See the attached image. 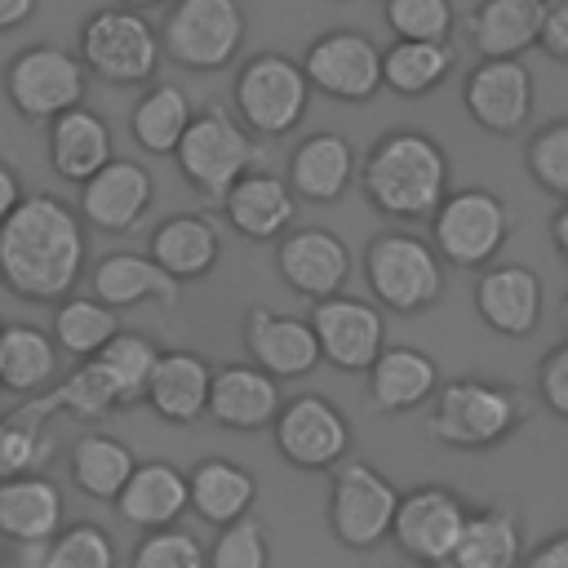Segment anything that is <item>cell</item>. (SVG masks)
I'll return each instance as SVG.
<instances>
[{"instance_id": "1", "label": "cell", "mask_w": 568, "mask_h": 568, "mask_svg": "<svg viewBox=\"0 0 568 568\" xmlns=\"http://www.w3.org/2000/svg\"><path fill=\"white\" fill-rule=\"evenodd\" d=\"M89 240L71 204L49 191L22 195V204L0 222V284L36 306H53L75 293L84 275Z\"/></svg>"}, {"instance_id": "2", "label": "cell", "mask_w": 568, "mask_h": 568, "mask_svg": "<svg viewBox=\"0 0 568 568\" xmlns=\"http://www.w3.org/2000/svg\"><path fill=\"white\" fill-rule=\"evenodd\" d=\"M359 182L377 213L399 222H422L448 195V155L422 129H390L368 146L359 164Z\"/></svg>"}, {"instance_id": "3", "label": "cell", "mask_w": 568, "mask_h": 568, "mask_svg": "<svg viewBox=\"0 0 568 568\" xmlns=\"http://www.w3.org/2000/svg\"><path fill=\"white\" fill-rule=\"evenodd\" d=\"M524 413H528V404L515 386L484 382V377H453V382H439V390L430 395L426 430L444 448L484 453V448L510 439L519 430Z\"/></svg>"}, {"instance_id": "4", "label": "cell", "mask_w": 568, "mask_h": 568, "mask_svg": "<svg viewBox=\"0 0 568 568\" xmlns=\"http://www.w3.org/2000/svg\"><path fill=\"white\" fill-rule=\"evenodd\" d=\"M173 160L186 178V186H195L204 200L222 204V195L262 164V142L222 106H204L191 115L186 133L173 146Z\"/></svg>"}, {"instance_id": "5", "label": "cell", "mask_w": 568, "mask_h": 568, "mask_svg": "<svg viewBox=\"0 0 568 568\" xmlns=\"http://www.w3.org/2000/svg\"><path fill=\"white\" fill-rule=\"evenodd\" d=\"M84 75H98L102 84H146L160 67V36L155 27L120 4H106L80 22V49H75Z\"/></svg>"}, {"instance_id": "6", "label": "cell", "mask_w": 568, "mask_h": 568, "mask_svg": "<svg viewBox=\"0 0 568 568\" xmlns=\"http://www.w3.org/2000/svg\"><path fill=\"white\" fill-rule=\"evenodd\" d=\"M364 280L386 311L413 315V311H426L439 302L444 262L426 240H417L408 231H377L364 248Z\"/></svg>"}, {"instance_id": "7", "label": "cell", "mask_w": 568, "mask_h": 568, "mask_svg": "<svg viewBox=\"0 0 568 568\" xmlns=\"http://www.w3.org/2000/svg\"><path fill=\"white\" fill-rule=\"evenodd\" d=\"M235 111L253 138H284L302 124L311 106V84L302 67L284 53H253L235 75Z\"/></svg>"}, {"instance_id": "8", "label": "cell", "mask_w": 568, "mask_h": 568, "mask_svg": "<svg viewBox=\"0 0 568 568\" xmlns=\"http://www.w3.org/2000/svg\"><path fill=\"white\" fill-rule=\"evenodd\" d=\"M240 0H173L160 36V53L186 71H222L244 44Z\"/></svg>"}, {"instance_id": "9", "label": "cell", "mask_w": 568, "mask_h": 568, "mask_svg": "<svg viewBox=\"0 0 568 568\" xmlns=\"http://www.w3.org/2000/svg\"><path fill=\"white\" fill-rule=\"evenodd\" d=\"M430 235H435V253L439 262L453 266H493V257L501 253L506 235H510V213L506 200L488 186H462L448 191L444 204L430 213Z\"/></svg>"}, {"instance_id": "10", "label": "cell", "mask_w": 568, "mask_h": 568, "mask_svg": "<svg viewBox=\"0 0 568 568\" xmlns=\"http://www.w3.org/2000/svg\"><path fill=\"white\" fill-rule=\"evenodd\" d=\"M84 84H89V75L80 67V58L58 44H27L4 67V93H9L13 111L31 124H49L53 115L80 106Z\"/></svg>"}, {"instance_id": "11", "label": "cell", "mask_w": 568, "mask_h": 568, "mask_svg": "<svg viewBox=\"0 0 568 568\" xmlns=\"http://www.w3.org/2000/svg\"><path fill=\"white\" fill-rule=\"evenodd\" d=\"M399 488L368 462L342 457L328 484V528L346 550H373L390 537Z\"/></svg>"}, {"instance_id": "12", "label": "cell", "mask_w": 568, "mask_h": 568, "mask_svg": "<svg viewBox=\"0 0 568 568\" xmlns=\"http://www.w3.org/2000/svg\"><path fill=\"white\" fill-rule=\"evenodd\" d=\"M275 448L297 470H333L351 453V422L346 413L324 395H293L280 404L275 422Z\"/></svg>"}, {"instance_id": "13", "label": "cell", "mask_w": 568, "mask_h": 568, "mask_svg": "<svg viewBox=\"0 0 568 568\" xmlns=\"http://www.w3.org/2000/svg\"><path fill=\"white\" fill-rule=\"evenodd\" d=\"M462 524H466V501L444 488V484H417L408 493H399L395 501V519H390V541L426 564V568H444L457 537H462Z\"/></svg>"}, {"instance_id": "14", "label": "cell", "mask_w": 568, "mask_h": 568, "mask_svg": "<svg viewBox=\"0 0 568 568\" xmlns=\"http://www.w3.org/2000/svg\"><path fill=\"white\" fill-rule=\"evenodd\" d=\"M297 67L311 89L337 102H368L382 89V49L364 31H351V27L315 36Z\"/></svg>"}, {"instance_id": "15", "label": "cell", "mask_w": 568, "mask_h": 568, "mask_svg": "<svg viewBox=\"0 0 568 568\" xmlns=\"http://www.w3.org/2000/svg\"><path fill=\"white\" fill-rule=\"evenodd\" d=\"M315 342H320V359L342 368V373H368V364L382 355L386 346V320L373 302L333 293L320 297L306 315Z\"/></svg>"}, {"instance_id": "16", "label": "cell", "mask_w": 568, "mask_h": 568, "mask_svg": "<svg viewBox=\"0 0 568 568\" xmlns=\"http://www.w3.org/2000/svg\"><path fill=\"white\" fill-rule=\"evenodd\" d=\"M275 271L284 284L311 302L333 297L351 280V248L328 226H288L275 240Z\"/></svg>"}, {"instance_id": "17", "label": "cell", "mask_w": 568, "mask_h": 568, "mask_svg": "<svg viewBox=\"0 0 568 568\" xmlns=\"http://www.w3.org/2000/svg\"><path fill=\"white\" fill-rule=\"evenodd\" d=\"M532 71L519 58H479L466 75V111L488 133H519L532 115Z\"/></svg>"}, {"instance_id": "18", "label": "cell", "mask_w": 568, "mask_h": 568, "mask_svg": "<svg viewBox=\"0 0 568 568\" xmlns=\"http://www.w3.org/2000/svg\"><path fill=\"white\" fill-rule=\"evenodd\" d=\"M155 200V182L138 160H106L89 182H80V222L106 231V235H124L142 222V213Z\"/></svg>"}, {"instance_id": "19", "label": "cell", "mask_w": 568, "mask_h": 568, "mask_svg": "<svg viewBox=\"0 0 568 568\" xmlns=\"http://www.w3.org/2000/svg\"><path fill=\"white\" fill-rule=\"evenodd\" d=\"M244 351L253 368H262L275 382H293L320 368V342L306 320L280 315L271 306H248L244 311Z\"/></svg>"}, {"instance_id": "20", "label": "cell", "mask_w": 568, "mask_h": 568, "mask_svg": "<svg viewBox=\"0 0 568 568\" xmlns=\"http://www.w3.org/2000/svg\"><path fill=\"white\" fill-rule=\"evenodd\" d=\"M475 311L501 337H528L541 320V280L532 266L497 262L475 280Z\"/></svg>"}, {"instance_id": "21", "label": "cell", "mask_w": 568, "mask_h": 568, "mask_svg": "<svg viewBox=\"0 0 568 568\" xmlns=\"http://www.w3.org/2000/svg\"><path fill=\"white\" fill-rule=\"evenodd\" d=\"M284 395H280V382L266 377L262 368L253 364H226V368H213V382H209V404H204V417H213L222 430H266L280 413Z\"/></svg>"}, {"instance_id": "22", "label": "cell", "mask_w": 568, "mask_h": 568, "mask_svg": "<svg viewBox=\"0 0 568 568\" xmlns=\"http://www.w3.org/2000/svg\"><path fill=\"white\" fill-rule=\"evenodd\" d=\"M115 515L138 532L173 528L186 515V470H178L164 457L138 462L124 488L115 493Z\"/></svg>"}, {"instance_id": "23", "label": "cell", "mask_w": 568, "mask_h": 568, "mask_svg": "<svg viewBox=\"0 0 568 568\" xmlns=\"http://www.w3.org/2000/svg\"><path fill=\"white\" fill-rule=\"evenodd\" d=\"M209 382H213V368H209V359L200 351H160L142 399L151 404V413L160 422L191 426V422L204 417Z\"/></svg>"}, {"instance_id": "24", "label": "cell", "mask_w": 568, "mask_h": 568, "mask_svg": "<svg viewBox=\"0 0 568 568\" xmlns=\"http://www.w3.org/2000/svg\"><path fill=\"white\" fill-rule=\"evenodd\" d=\"M222 213L244 240H280L297 217V195L288 191L284 178L266 169H248L222 195Z\"/></svg>"}, {"instance_id": "25", "label": "cell", "mask_w": 568, "mask_h": 568, "mask_svg": "<svg viewBox=\"0 0 568 568\" xmlns=\"http://www.w3.org/2000/svg\"><path fill=\"white\" fill-rule=\"evenodd\" d=\"M106 160H115V138H111V124L89 111L84 102L53 115L49 120V164L62 182H89Z\"/></svg>"}, {"instance_id": "26", "label": "cell", "mask_w": 568, "mask_h": 568, "mask_svg": "<svg viewBox=\"0 0 568 568\" xmlns=\"http://www.w3.org/2000/svg\"><path fill=\"white\" fill-rule=\"evenodd\" d=\"M355 178V151L342 133L333 129H320V133H306L293 155H288V191L297 200H311V204H333L337 195H346Z\"/></svg>"}, {"instance_id": "27", "label": "cell", "mask_w": 568, "mask_h": 568, "mask_svg": "<svg viewBox=\"0 0 568 568\" xmlns=\"http://www.w3.org/2000/svg\"><path fill=\"white\" fill-rule=\"evenodd\" d=\"M439 390V364L417 346H382L368 364V404L377 413H413Z\"/></svg>"}, {"instance_id": "28", "label": "cell", "mask_w": 568, "mask_h": 568, "mask_svg": "<svg viewBox=\"0 0 568 568\" xmlns=\"http://www.w3.org/2000/svg\"><path fill=\"white\" fill-rule=\"evenodd\" d=\"M253 501H257V479L231 457H200L186 470V510H195L213 528L244 519Z\"/></svg>"}, {"instance_id": "29", "label": "cell", "mask_w": 568, "mask_h": 568, "mask_svg": "<svg viewBox=\"0 0 568 568\" xmlns=\"http://www.w3.org/2000/svg\"><path fill=\"white\" fill-rule=\"evenodd\" d=\"M146 257L178 284L186 280H200L217 266L222 257V240H217V226L200 213H173L164 217L155 231H151V244H146Z\"/></svg>"}, {"instance_id": "30", "label": "cell", "mask_w": 568, "mask_h": 568, "mask_svg": "<svg viewBox=\"0 0 568 568\" xmlns=\"http://www.w3.org/2000/svg\"><path fill=\"white\" fill-rule=\"evenodd\" d=\"M62 528V493L49 475L0 479V537L18 546H44Z\"/></svg>"}, {"instance_id": "31", "label": "cell", "mask_w": 568, "mask_h": 568, "mask_svg": "<svg viewBox=\"0 0 568 568\" xmlns=\"http://www.w3.org/2000/svg\"><path fill=\"white\" fill-rule=\"evenodd\" d=\"M178 293H182V284L169 280L146 253H106L89 271V297H98L111 311H124V306H138V302L173 306Z\"/></svg>"}, {"instance_id": "32", "label": "cell", "mask_w": 568, "mask_h": 568, "mask_svg": "<svg viewBox=\"0 0 568 568\" xmlns=\"http://www.w3.org/2000/svg\"><path fill=\"white\" fill-rule=\"evenodd\" d=\"M53 399L49 390L18 399L9 413H0V479L13 475H40L44 462L53 457Z\"/></svg>"}, {"instance_id": "33", "label": "cell", "mask_w": 568, "mask_h": 568, "mask_svg": "<svg viewBox=\"0 0 568 568\" xmlns=\"http://www.w3.org/2000/svg\"><path fill=\"white\" fill-rule=\"evenodd\" d=\"M53 377H58V346L49 328L27 324V320L0 324V390L27 399V395L49 390Z\"/></svg>"}, {"instance_id": "34", "label": "cell", "mask_w": 568, "mask_h": 568, "mask_svg": "<svg viewBox=\"0 0 568 568\" xmlns=\"http://www.w3.org/2000/svg\"><path fill=\"white\" fill-rule=\"evenodd\" d=\"M519 559H524V537H519L515 510L479 506V510H466L462 537L444 568H519Z\"/></svg>"}, {"instance_id": "35", "label": "cell", "mask_w": 568, "mask_h": 568, "mask_svg": "<svg viewBox=\"0 0 568 568\" xmlns=\"http://www.w3.org/2000/svg\"><path fill=\"white\" fill-rule=\"evenodd\" d=\"M466 27L479 58H519L537 44L541 0H479Z\"/></svg>"}, {"instance_id": "36", "label": "cell", "mask_w": 568, "mask_h": 568, "mask_svg": "<svg viewBox=\"0 0 568 568\" xmlns=\"http://www.w3.org/2000/svg\"><path fill=\"white\" fill-rule=\"evenodd\" d=\"M191 115H195V106H191L186 89L173 84V80H155V84H146V93L133 102V111H129V133H133V142H138L146 155H173V146H178V138L186 133Z\"/></svg>"}, {"instance_id": "37", "label": "cell", "mask_w": 568, "mask_h": 568, "mask_svg": "<svg viewBox=\"0 0 568 568\" xmlns=\"http://www.w3.org/2000/svg\"><path fill=\"white\" fill-rule=\"evenodd\" d=\"M67 466H71V484H75L84 497H93V501H115V493H120L124 479L133 475L138 457H133V448H129L124 439H115V435H106V430H84V435L71 444Z\"/></svg>"}, {"instance_id": "38", "label": "cell", "mask_w": 568, "mask_h": 568, "mask_svg": "<svg viewBox=\"0 0 568 568\" xmlns=\"http://www.w3.org/2000/svg\"><path fill=\"white\" fill-rule=\"evenodd\" d=\"M453 40H395L382 49V84L399 98H422L453 75Z\"/></svg>"}, {"instance_id": "39", "label": "cell", "mask_w": 568, "mask_h": 568, "mask_svg": "<svg viewBox=\"0 0 568 568\" xmlns=\"http://www.w3.org/2000/svg\"><path fill=\"white\" fill-rule=\"evenodd\" d=\"M115 333H120V320H115V311L102 306L98 297L71 293V297L53 302V328H49V337H53L58 355L93 359Z\"/></svg>"}, {"instance_id": "40", "label": "cell", "mask_w": 568, "mask_h": 568, "mask_svg": "<svg viewBox=\"0 0 568 568\" xmlns=\"http://www.w3.org/2000/svg\"><path fill=\"white\" fill-rule=\"evenodd\" d=\"M155 355H160V346L146 337V333H133V328H120L93 359L106 368V377L115 382V390H120V408H133V404H142V395H146V377H151V368H155Z\"/></svg>"}, {"instance_id": "41", "label": "cell", "mask_w": 568, "mask_h": 568, "mask_svg": "<svg viewBox=\"0 0 568 568\" xmlns=\"http://www.w3.org/2000/svg\"><path fill=\"white\" fill-rule=\"evenodd\" d=\"M49 399L58 413H71L80 422H102V417L120 413V390L98 359H75V368L49 390Z\"/></svg>"}, {"instance_id": "42", "label": "cell", "mask_w": 568, "mask_h": 568, "mask_svg": "<svg viewBox=\"0 0 568 568\" xmlns=\"http://www.w3.org/2000/svg\"><path fill=\"white\" fill-rule=\"evenodd\" d=\"M115 541L102 524H67L40 546V568H115Z\"/></svg>"}, {"instance_id": "43", "label": "cell", "mask_w": 568, "mask_h": 568, "mask_svg": "<svg viewBox=\"0 0 568 568\" xmlns=\"http://www.w3.org/2000/svg\"><path fill=\"white\" fill-rule=\"evenodd\" d=\"M382 13L395 40H448L457 27L453 0H386Z\"/></svg>"}, {"instance_id": "44", "label": "cell", "mask_w": 568, "mask_h": 568, "mask_svg": "<svg viewBox=\"0 0 568 568\" xmlns=\"http://www.w3.org/2000/svg\"><path fill=\"white\" fill-rule=\"evenodd\" d=\"M524 164H528V173L541 191L568 200V120H555V124L537 129L532 142L524 146Z\"/></svg>"}, {"instance_id": "45", "label": "cell", "mask_w": 568, "mask_h": 568, "mask_svg": "<svg viewBox=\"0 0 568 568\" xmlns=\"http://www.w3.org/2000/svg\"><path fill=\"white\" fill-rule=\"evenodd\" d=\"M204 564L209 568H271V541H266V528L244 515L235 524H226L213 541V550H204Z\"/></svg>"}, {"instance_id": "46", "label": "cell", "mask_w": 568, "mask_h": 568, "mask_svg": "<svg viewBox=\"0 0 568 568\" xmlns=\"http://www.w3.org/2000/svg\"><path fill=\"white\" fill-rule=\"evenodd\" d=\"M129 568H209V564H204V546H200V537L173 524V528H155V532H146V537L133 546Z\"/></svg>"}, {"instance_id": "47", "label": "cell", "mask_w": 568, "mask_h": 568, "mask_svg": "<svg viewBox=\"0 0 568 568\" xmlns=\"http://www.w3.org/2000/svg\"><path fill=\"white\" fill-rule=\"evenodd\" d=\"M537 395L555 417H568V342L550 346L537 368Z\"/></svg>"}, {"instance_id": "48", "label": "cell", "mask_w": 568, "mask_h": 568, "mask_svg": "<svg viewBox=\"0 0 568 568\" xmlns=\"http://www.w3.org/2000/svg\"><path fill=\"white\" fill-rule=\"evenodd\" d=\"M537 44L555 58L568 62V0H541V31Z\"/></svg>"}, {"instance_id": "49", "label": "cell", "mask_w": 568, "mask_h": 568, "mask_svg": "<svg viewBox=\"0 0 568 568\" xmlns=\"http://www.w3.org/2000/svg\"><path fill=\"white\" fill-rule=\"evenodd\" d=\"M519 568H568V528L564 532H550L546 541H537L519 559Z\"/></svg>"}, {"instance_id": "50", "label": "cell", "mask_w": 568, "mask_h": 568, "mask_svg": "<svg viewBox=\"0 0 568 568\" xmlns=\"http://www.w3.org/2000/svg\"><path fill=\"white\" fill-rule=\"evenodd\" d=\"M22 195H27V191H22L18 169H13L9 160H0V222H4V217H9L18 204H22Z\"/></svg>"}, {"instance_id": "51", "label": "cell", "mask_w": 568, "mask_h": 568, "mask_svg": "<svg viewBox=\"0 0 568 568\" xmlns=\"http://www.w3.org/2000/svg\"><path fill=\"white\" fill-rule=\"evenodd\" d=\"M31 13H36V0H0V31L22 27Z\"/></svg>"}, {"instance_id": "52", "label": "cell", "mask_w": 568, "mask_h": 568, "mask_svg": "<svg viewBox=\"0 0 568 568\" xmlns=\"http://www.w3.org/2000/svg\"><path fill=\"white\" fill-rule=\"evenodd\" d=\"M550 235H555V248H559V257L568 262V200H564V209L555 213V222H550Z\"/></svg>"}, {"instance_id": "53", "label": "cell", "mask_w": 568, "mask_h": 568, "mask_svg": "<svg viewBox=\"0 0 568 568\" xmlns=\"http://www.w3.org/2000/svg\"><path fill=\"white\" fill-rule=\"evenodd\" d=\"M120 9H133V13H146V9H155V4H164V0H115Z\"/></svg>"}, {"instance_id": "54", "label": "cell", "mask_w": 568, "mask_h": 568, "mask_svg": "<svg viewBox=\"0 0 568 568\" xmlns=\"http://www.w3.org/2000/svg\"><path fill=\"white\" fill-rule=\"evenodd\" d=\"M564 328H568V297H564Z\"/></svg>"}]
</instances>
